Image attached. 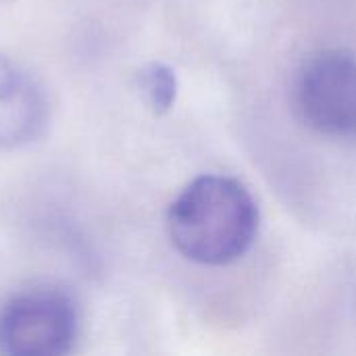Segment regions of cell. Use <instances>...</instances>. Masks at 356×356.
<instances>
[{
  "instance_id": "cell-1",
  "label": "cell",
  "mask_w": 356,
  "mask_h": 356,
  "mask_svg": "<svg viewBox=\"0 0 356 356\" xmlns=\"http://www.w3.org/2000/svg\"><path fill=\"white\" fill-rule=\"evenodd\" d=\"M259 211L250 192L232 177L204 175L171 202L167 229L173 246L200 265H227L254 242Z\"/></svg>"
},
{
  "instance_id": "cell-2",
  "label": "cell",
  "mask_w": 356,
  "mask_h": 356,
  "mask_svg": "<svg viewBox=\"0 0 356 356\" xmlns=\"http://www.w3.org/2000/svg\"><path fill=\"white\" fill-rule=\"evenodd\" d=\"M294 104L302 121L325 136L356 134V56L321 50L307 58L294 79Z\"/></svg>"
},
{
  "instance_id": "cell-6",
  "label": "cell",
  "mask_w": 356,
  "mask_h": 356,
  "mask_svg": "<svg viewBox=\"0 0 356 356\" xmlns=\"http://www.w3.org/2000/svg\"><path fill=\"white\" fill-rule=\"evenodd\" d=\"M0 2H2V0H0Z\"/></svg>"
},
{
  "instance_id": "cell-5",
  "label": "cell",
  "mask_w": 356,
  "mask_h": 356,
  "mask_svg": "<svg viewBox=\"0 0 356 356\" xmlns=\"http://www.w3.org/2000/svg\"><path fill=\"white\" fill-rule=\"evenodd\" d=\"M136 83L142 100L154 115H165L173 106L177 96V79L167 65L150 63L142 67L138 71Z\"/></svg>"
},
{
  "instance_id": "cell-4",
  "label": "cell",
  "mask_w": 356,
  "mask_h": 356,
  "mask_svg": "<svg viewBox=\"0 0 356 356\" xmlns=\"http://www.w3.org/2000/svg\"><path fill=\"white\" fill-rule=\"evenodd\" d=\"M50 106L42 86L0 52V150L35 142L48 127Z\"/></svg>"
},
{
  "instance_id": "cell-3",
  "label": "cell",
  "mask_w": 356,
  "mask_h": 356,
  "mask_svg": "<svg viewBox=\"0 0 356 356\" xmlns=\"http://www.w3.org/2000/svg\"><path fill=\"white\" fill-rule=\"evenodd\" d=\"M77 338V309L56 290H31L0 309V353L10 356H58Z\"/></svg>"
}]
</instances>
